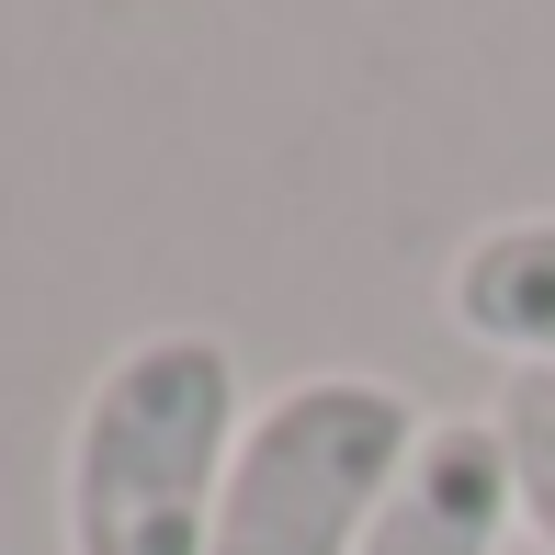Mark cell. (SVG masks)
Segmentation results:
<instances>
[{
  "label": "cell",
  "mask_w": 555,
  "mask_h": 555,
  "mask_svg": "<svg viewBox=\"0 0 555 555\" xmlns=\"http://www.w3.org/2000/svg\"><path fill=\"white\" fill-rule=\"evenodd\" d=\"M420 431L431 420L386 374H295L284 397L249 409L205 555H363Z\"/></svg>",
  "instance_id": "obj_2"
},
{
  "label": "cell",
  "mask_w": 555,
  "mask_h": 555,
  "mask_svg": "<svg viewBox=\"0 0 555 555\" xmlns=\"http://www.w3.org/2000/svg\"><path fill=\"white\" fill-rule=\"evenodd\" d=\"M511 453H499V420H431L409 453V476L386 488L363 555H499L511 533Z\"/></svg>",
  "instance_id": "obj_3"
},
{
  "label": "cell",
  "mask_w": 555,
  "mask_h": 555,
  "mask_svg": "<svg viewBox=\"0 0 555 555\" xmlns=\"http://www.w3.org/2000/svg\"><path fill=\"white\" fill-rule=\"evenodd\" d=\"M499 453H511V499H521V521H533V544L555 555V374H511Z\"/></svg>",
  "instance_id": "obj_5"
},
{
  "label": "cell",
  "mask_w": 555,
  "mask_h": 555,
  "mask_svg": "<svg viewBox=\"0 0 555 555\" xmlns=\"http://www.w3.org/2000/svg\"><path fill=\"white\" fill-rule=\"evenodd\" d=\"M453 330L511 374H555V216H499L453 249Z\"/></svg>",
  "instance_id": "obj_4"
},
{
  "label": "cell",
  "mask_w": 555,
  "mask_h": 555,
  "mask_svg": "<svg viewBox=\"0 0 555 555\" xmlns=\"http://www.w3.org/2000/svg\"><path fill=\"white\" fill-rule=\"evenodd\" d=\"M249 397L216 330H147L68 420V555H205Z\"/></svg>",
  "instance_id": "obj_1"
}]
</instances>
